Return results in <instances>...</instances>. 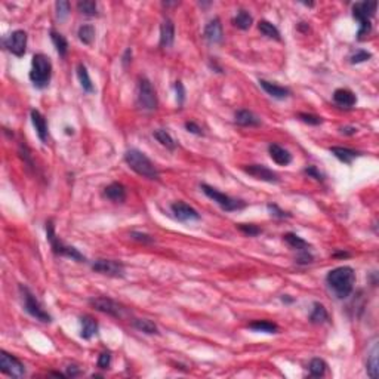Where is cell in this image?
I'll list each match as a JSON object with an SVG mask.
<instances>
[{"label":"cell","mask_w":379,"mask_h":379,"mask_svg":"<svg viewBox=\"0 0 379 379\" xmlns=\"http://www.w3.org/2000/svg\"><path fill=\"white\" fill-rule=\"evenodd\" d=\"M55 8H57V18L60 21H64L68 17V12H70V2L60 0V2L55 3Z\"/></svg>","instance_id":"74e56055"},{"label":"cell","mask_w":379,"mask_h":379,"mask_svg":"<svg viewBox=\"0 0 379 379\" xmlns=\"http://www.w3.org/2000/svg\"><path fill=\"white\" fill-rule=\"evenodd\" d=\"M234 120L240 126L253 127L261 125V119L258 116H255L252 111H249V110H239L236 113V116H234Z\"/></svg>","instance_id":"7402d4cb"},{"label":"cell","mask_w":379,"mask_h":379,"mask_svg":"<svg viewBox=\"0 0 379 379\" xmlns=\"http://www.w3.org/2000/svg\"><path fill=\"white\" fill-rule=\"evenodd\" d=\"M205 39L209 42V43H221L222 39H224V33H222V24L220 18H214L208 23V26L205 27Z\"/></svg>","instance_id":"9a60e30c"},{"label":"cell","mask_w":379,"mask_h":379,"mask_svg":"<svg viewBox=\"0 0 379 379\" xmlns=\"http://www.w3.org/2000/svg\"><path fill=\"white\" fill-rule=\"evenodd\" d=\"M326 369H327V364L323 358H313L308 364V370H310V375L314 376V378H320L326 373Z\"/></svg>","instance_id":"d6a6232c"},{"label":"cell","mask_w":379,"mask_h":379,"mask_svg":"<svg viewBox=\"0 0 379 379\" xmlns=\"http://www.w3.org/2000/svg\"><path fill=\"white\" fill-rule=\"evenodd\" d=\"M52 77V63L48 55L36 54L33 57L30 80L37 89H43L49 85Z\"/></svg>","instance_id":"3957f363"},{"label":"cell","mask_w":379,"mask_h":379,"mask_svg":"<svg viewBox=\"0 0 379 379\" xmlns=\"http://www.w3.org/2000/svg\"><path fill=\"white\" fill-rule=\"evenodd\" d=\"M77 77H79V82H80V85H82V89H83L86 94H94V83H92V80H91V76H89V71H88L86 65H83V64H79V65H77Z\"/></svg>","instance_id":"cb8c5ba5"},{"label":"cell","mask_w":379,"mask_h":379,"mask_svg":"<svg viewBox=\"0 0 379 379\" xmlns=\"http://www.w3.org/2000/svg\"><path fill=\"white\" fill-rule=\"evenodd\" d=\"M0 370L11 378H23L26 375V366L12 354L0 351Z\"/></svg>","instance_id":"9c48e42d"},{"label":"cell","mask_w":379,"mask_h":379,"mask_svg":"<svg viewBox=\"0 0 379 379\" xmlns=\"http://www.w3.org/2000/svg\"><path fill=\"white\" fill-rule=\"evenodd\" d=\"M333 101L336 105H339L341 108H351L355 105L357 102V98L354 92H351L349 89H345V88H341V89H336L333 92Z\"/></svg>","instance_id":"ac0fdd59"},{"label":"cell","mask_w":379,"mask_h":379,"mask_svg":"<svg viewBox=\"0 0 379 379\" xmlns=\"http://www.w3.org/2000/svg\"><path fill=\"white\" fill-rule=\"evenodd\" d=\"M267 208H268V211L271 212V217H274V218L284 220V218H290V217H292L290 214H287V212H284L283 209H280L277 205H268Z\"/></svg>","instance_id":"7bdbcfd3"},{"label":"cell","mask_w":379,"mask_h":379,"mask_svg":"<svg viewBox=\"0 0 379 379\" xmlns=\"http://www.w3.org/2000/svg\"><path fill=\"white\" fill-rule=\"evenodd\" d=\"M46 237H48V240H49V243H51V248H52V251H54L55 255L70 258V259L77 261V262H85V261H86V258L79 252L76 248L64 245L63 242L60 240V237H57L54 222L51 221V220L46 222Z\"/></svg>","instance_id":"5b68a950"},{"label":"cell","mask_w":379,"mask_h":379,"mask_svg":"<svg viewBox=\"0 0 379 379\" xmlns=\"http://www.w3.org/2000/svg\"><path fill=\"white\" fill-rule=\"evenodd\" d=\"M136 102L145 111H154L157 108V94L153 88L151 82L147 77H141L138 80V91H136Z\"/></svg>","instance_id":"ba28073f"},{"label":"cell","mask_w":379,"mask_h":379,"mask_svg":"<svg viewBox=\"0 0 379 379\" xmlns=\"http://www.w3.org/2000/svg\"><path fill=\"white\" fill-rule=\"evenodd\" d=\"M249 329L255 332H264V333H277L279 326L276 323H271L268 320H256L249 324Z\"/></svg>","instance_id":"4316f807"},{"label":"cell","mask_w":379,"mask_h":379,"mask_svg":"<svg viewBox=\"0 0 379 379\" xmlns=\"http://www.w3.org/2000/svg\"><path fill=\"white\" fill-rule=\"evenodd\" d=\"M125 161L127 166L135 170L138 175L148 178V179H158V169L156 164L147 157L142 151L136 150V148H130L125 153Z\"/></svg>","instance_id":"7a4b0ae2"},{"label":"cell","mask_w":379,"mask_h":379,"mask_svg":"<svg viewBox=\"0 0 379 379\" xmlns=\"http://www.w3.org/2000/svg\"><path fill=\"white\" fill-rule=\"evenodd\" d=\"M51 40L57 49V52L60 54V57H65L68 52V42L64 37L61 33H58L57 30H51Z\"/></svg>","instance_id":"83f0119b"},{"label":"cell","mask_w":379,"mask_h":379,"mask_svg":"<svg viewBox=\"0 0 379 379\" xmlns=\"http://www.w3.org/2000/svg\"><path fill=\"white\" fill-rule=\"evenodd\" d=\"M299 120H302L304 123L307 125H311V126H318L323 123V119L320 116H316V114H308V113H299L298 114Z\"/></svg>","instance_id":"ab89813d"},{"label":"cell","mask_w":379,"mask_h":379,"mask_svg":"<svg viewBox=\"0 0 379 379\" xmlns=\"http://www.w3.org/2000/svg\"><path fill=\"white\" fill-rule=\"evenodd\" d=\"M175 40V24L172 20L166 18L160 26V46L170 48Z\"/></svg>","instance_id":"2e32d148"},{"label":"cell","mask_w":379,"mask_h":379,"mask_svg":"<svg viewBox=\"0 0 379 379\" xmlns=\"http://www.w3.org/2000/svg\"><path fill=\"white\" fill-rule=\"evenodd\" d=\"M237 228H239L243 234H246V236H249V237H255V236H258V234L262 233V230H261L258 225H253V224H239Z\"/></svg>","instance_id":"f35d334b"},{"label":"cell","mask_w":379,"mask_h":379,"mask_svg":"<svg viewBox=\"0 0 379 379\" xmlns=\"http://www.w3.org/2000/svg\"><path fill=\"white\" fill-rule=\"evenodd\" d=\"M243 170L251 175L253 178L264 181V182H270V184H277L280 181L279 175L276 172H273L271 169H268L264 164H249V166H243Z\"/></svg>","instance_id":"4fadbf2b"},{"label":"cell","mask_w":379,"mask_h":379,"mask_svg":"<svg viewBox=\"0 0 379 379\" xmlns=\"http://www.w3.org/2000/svg\"><path fill=\"white\" fill-rule=\"evenodd\" d=\"M111 364V352L110 351H104L99 354L98 357V367L99 369H108Z\"/></svg>","instance_id":"b9f144b4"},{"label":"cell","mask_w":379,"mask_h":379,"mask_svg":"<svg viewBox=\"0 0 379 379\" xmlns=\"http://www.w3.org/2000/svg\"><path fill=\"white\" fill-rule=\"evenodd\" d=\"M89 304L96 311H101V313L111 317H122L123 314V307L119 302H116L114 299L107 298V296L92 298V299H89Z\"/></svg>","instance_id":"8fae6325"},{"label":"cell","mask_w":379,"mask_h":379,"mask_svg":"<svg viewBox=\"0 0 379 379\" xmlns=\"http://www.w3.org/2000/svg\"><path fill=\"white\" fill-rule=\"evenodd\" d=\"M154 138L157 139L158 142L163 145V147H166L167 150H170V151H173L175 148H176V142H175V139L169 135V132H166L164 129H157V130H154Z\"/></svg>","instance_id":"4dcf8cb0"},{"label":"cell","mask_w":379,"mask_h":379,"mask_svg":"<svg viewBox=\"0 0 379 379\" xmlns=\"http://www.w3.org/2000/svg\"><path fill=\"white\" fill-rule=\"evenodd\" d=\"M370 58H372V54H370V52L360 49V51H357V52L351 57V64L364 63V61H367V60H370Z\"/></svg>","instance_id":"60d3db41"},{"label":"cell","mask_w":379,"mask_h":379,"mask_svg":"<svg viewBox=\"0 0 379 379\" xmlns=\"http://www.w3.org/2000/svg\"><path fill=\"white\" fill-rule=\"evenodd\" d=\"M259 85L267 94L273 96V98H276V99H284V98H287L290 95V91L287 88L279 86L276 83H271V82H267V80H262V79L259 80Z\"/></svg>","instance_id":"603a6c76"},{"label":"cell","mask_w":379,"mask_h":379,"mask_svg":"<svg viewBox=\"0 0 379 379\" xmlns=\"http://www.w3.org/2000/svg\"><path fill=\"white\" fill-rule=\"evenodd\" d=\"M284 242L292 248V249H295V251H298V252H301V251H310V245H308V242H305L304 239H301L299 236H296V234H293V233H287V234H284L283 236Z\"/></svg>","instance_id":"484cf974"},{"label":"cell","mask_w":379,"mask_h":379,"mask_svg":"<svg viewBox=\"0 0 379 379\" xmlns=\"http://www.w3.org/2000/svg\"><path fill=\"white\" fill-rule=\"evenodd\" d=\"M79 373H80V370L76 369V366H70V367H68V372H67V376H71V378H73V376H77Z\"/></svg>","instance_id":"681fc988"},{"label":"cell","mask_w":379,"mask_h":379,"mask_svg":"<svg viewBox=\"0 0 379 379\" xmlns=\"http://www.w3.org/2000/svg\"><path fill=\"white\" fill-rule=\"evenodd\" d=\"M92 270L99 274H107L111 277H123L125 265L114 259H96L92 264Z\"/></svg>","instance_id":"7c38bea8"},{"label":"cell","mask_w":379,"mask_h":379,"mask_svg":"<svg viewBox=\"0 0 379 379\" xmlns=\"http://www.w3.org/2000/svg\"><path fill=\"white\" fill-rule=\"evenodd\" d=\"M3 45L15 57H24L26 48H27V33L24 30L12 32L3 40Z\"/></svg>","instance_id":"30bf717a"},{"label":"cell","mask_w":379,"mask_h":379,"mask_svg":"<svg viewBox=\"0 0 379 379\" xmlns=\"http://www.w3.org/2000/svg\"><path fill=\"white\" fill-rule=\"evenodd\" d=\"M32 122L36 132H37L39 139L42 142H46L48 141V122H46L45 116L39 110H32Z\"/></svg>","instance_id":"e0dca14e"},{"label":"cell","mask_w":379,"mask_h":379,"mask_svg":"<svg viewBox=\"0 0 379 379\" xmlns=\"http://www.w3.org/2000/svg\"><path fill=\"white\" fill-rule=\"evenodd\" d=\"M130 237H132L133 240L141 242V243H153V237H151V236H148V234H145V233L132 231V233H130Z\"/></svg>","instance_id":"f6af8a7d"},{"label":"cell","mask_w":379,"mask_h":379,"mask_svg":"<svg viewBox=\"0 0 379 379\" xmlns=\"http://www.w3.org/2000/svg\"><path fill=\"white\" fill-rule=\"evenodd\" d=\"M129 55L132 57V51H130V49H126V52H125V57H123V64H125V65H126L129 61H130V60H129Z\"/></svg>","instance_id":"816d5d0a"},{"label":"cell","mask_w":379,"mask_h":379,"mask_svg":"<svg viewBox=\"0 0 379 379\" xmlns=\"http://www.w3.org/2000/svg\"><path fill=\"white\" fill-rule=\"evenodd\" d=\"M80 324H82V330H80V336L86 341H89L91 338H94L98 333V323L94 317L91 316H82L80 317Z\"/></svg>","instance_id":"44dd1931"},{"label":"cell","mask_w":379,"mask_h":379,"mask_svg":"<svg viewBox=\"0 0 379 379\" xmlns=\"http://www.w3.org/2000/svg\"><path fill=\"white\" fill-rule=\"evenodd\" d=\"M252 23V15H251L249 12H246V11H239L237 15L233 18V24H234L237 29H240V30H248V29H251Z\"/></svg>","instance_id":"f1b7e54d"},{"label":"cell","mask_w":379,"mask_h":379,"mask_svg":"<svg viewBox=\"0 0 379 379\" xmlns=\"http://www.w3.org/2000/svg\"><path fill=\"white\" fill-rule=\"evenodd\" d=\"M20 292L23 295V302H24V310L30 314L32 317H34L36 320L42 321V323H51L52 321V317L51 314L42 307V304L39 302V299L34 296L32 290L26 286H20Z\"/></svg>","instance_id":"52a82bcc"},{"label":"cell","mask_w":379,"mask_h":379,"mask_svg":"<svg viewBox=\"0 0 379 379\" xmlns=\"http://www.w3.org/2000/svg\"><path fill=\"white\" fill-rule=\"evenodd\" d=\"M326 284L329 290L338 298L345 299L351 295L354 284H355V273L351 267H338L327 273L326 276Z\"/></svg>","instance_id":"6da1fadb"},{"label":"cell","mask_w":379,"mask_h":379,"mask_svg":"<svg viewBox=\"0 0 379 379\" xmlns=\"http://www.w3.org/2000/svg\"><path fill=\"white\" fill-rule=\"evenodd\" d=\"M304 172H305L308 176H311V178L317 179V181H323V179H324V178H323V175L320 173V170L317 169L316 166H308Z\"/></svg>","instance_id":"7dc6e473"},{"label":"cell","mask_w":379,"mask_h":379,"mask_svg":"<svg viewBox=\"0 0 379 379\" xmlns=\"http://www.w3.org/2000/svg\"><path fill=\"white\" fill-rule=\"evenodd\" d=\"M268 153H270V157L280 166H287L292 161V154L286 148L277 145V144H270L268 145Z\"/></svg>","instance_id":"ffe728a7"},{"label":"cell","mask_w":379,"mask_h":379,"mask_svg":"<svg viewBox=\"0 0 379 379\" xmlns=\"http://www.w3.org/2000/svg\"><path fill=\"white\" fill-rule=\"evenodd\" d=\"M314 259V256L310 253V251H301L296 256V264H301V265H307V264H311Z\"/></svg>","instance_id":"ee69618b"},{"label":"cell","mask_w":379,"mask_h":379,"mask_svg":"<svg viewBox=\"0 0 379 379\" xmlns=\"http://www.w3.org/2000/svg\"><path fill=\"white\" fill-rule=\"evenodd\" d=\"M329 151L338 160H341L342 163H347V164H349L354 158L360 156L358 151H354V150H349V148H344V147H330Z\"/></svg>","instance_id":"d4e9b609"},{"label":"cell","mask_w":379,"mask_h":379,"mask_svg":"<svg viewBox=\"0 0 379 379\" xmlns=\"http://www.w3.org/2000/svg\"><path fill=\"white\" fill-rule=\"evenodd\" d=\"M170 209H172L173 217H175L178 221L189 222L199 221V220H200V214H199L194 208H191L189 205L184 203V202H175V203H172Z\"/></svg>","instance_id":"5bb4252c"},{"label":"cell","mask_w":379,"mask_h":379,"mask_svg":"<svg viewBox=\"0 0 379 379\" xmlns=\"http://www.w3.org/2000/svg\"><path fill=\"white\" fill-rule=\"evenodd\" d=\"M366 370H367V375L372 379H375L378 376V347L375 345L372 354L369 355V360H367V364H366Z\"/></svg>","instance_id":"e575fe53"},{"label":"cell","mask_w":379,"mask_h":379,"mask_svg":"<svg viewBox=\"0 0 379 379\" xmlns=\"http://www.w3.org/2000/svg\"><path fill=\"white\" fill-rule=\"evenodd\" d=\"M133 327L138 329L142 333H147V335L158 333L157 326L151 320H148V318H136V320H133Z\"/></svg>","instance_id":"f546056e"},{"label":"cell","mask_w":379,"mask_h":379,"mask_svg":"<svg viewBox=\"0 0 379 379\" xmlns=\"http://www.w3.org/2000/svg\"><path fill=\"white\" fill-rule=\"evenodd\" d=\"M77 36H79L80 42H83L85 45H91V43L94 42V39H95L94 26H89V24H86V26H82V27L79 29V33H77Z\"/></svg>","instance_id":"d590c367"},{"label":"cell","mask_w":379,"mask_h":379,"mask_svg":"<svg viewBox=\"0 0 379 379\" xmlns=\"http://www.w3.org/2000/svg\"><path fill=\"white\" fill-rule=\"evenodd\" d=\"M104 196L114 203H123L126 200V188L120 182H113L108 187H105Z\"/></svg>","instance_id":"d6986e66"},{"label":"cell","mask_w":379,"mask_h":379,"mask_svg":"<svg viewBox=\"0 0 379 379\" xmlns=\"http://www.w3.org/2000/svg\"><path fill=\"white\" fill-rule=\"evenodd\" d=\"M200 188L211 200H214L217 205H220V208L225 212H236V211H242V209L246 208V202L233 199V197L224 194V193L211 187V185H208V184H202Z\"/></svg>","instance_id":"8992f818"},{"label":"cell","mask_w":379,"mask_h":379,"mask_svg":"<svg viewBox=\"0 0 379 379\" xmlns=\"http://www.w3.org/2000/svg\"><path fill=\"white\" fill-rule=\"evenodd\" d=\"M77 9L80 14L86 15V17H95L98 14V6L95 2H91V0H83V2H79L77 3Z\"/></svg>","instance_id":"8d00e7d4"},{"label":"cell","mask_w":379,"mask_h":379,"mask_svg":"<svg viewBox=\"0 0 379 379\" xmlns=\"http://www.w3.org/2000/svg\"><path fill=\"white\" fill-rule=\"evenodd\" d=\"M376 2H358L352 6V17L358 21L360 29L357 33V39L363 40L369 33L372 32V23L370 18L376 12Z\"/></svg>","instance_id":"277c9868"},{"label":"cell","mask_w":379,"mask_h":379,"mask_svg":"<svg viewBox=\"0 0 379 379\" xmlns=\"http://www.w3.org/2000/svg\"><path fill=\"white\" fill-rule=\"evenodd\" d=\"M258 29H259V32L262 33L264 36H267V37H270V39H274V40H280V32H279V29H277L274 24H271L270 21H259Z\"/></svg>","instance_id":"836d02e7"},{"label":"cell","mask_w":379,"mask_h":379,"mask_svg":"<svg viewBox=\"0 0 379 379\" xmlns=\"http://www.w3.org/2000/svg\"><path fill=\"white\" fill-rule=\"evenodd\" d=\"M185 129L188 130L189 133H194V135H203V130H202V127L199 126L197 123H194V122H187L185 123Z\"/></svg>","instance_id":"c3c4849f"},{"label":"cell","mask_w":379,"mask_h":379,"mask_svg":"<svg viewBox=\"0 0 379 379\" xmlns=\"http://www.w3.org/2000/svg\"><path fill=\"white\" fill-rule=\"evenodd\" d=\"M327 320H329V314H327L326 308L320 302H314L313 311L310 314V321L314 323V324H321V323H324Z\"/></svg>","instance_id":"1f68e13d"},{"label":"cell","mask_w":379,"mask_h":379,"mask_svg":"<svg viewBox=\"0 0 379 379\" xmlns=\"http://www.w3.org/2000/svg\"><path fill=\"white\" fill-rule=\"evenodd\" d=\"M341 132H342V133H347V135H354V133H355V127H342Z\"/></svg>","instance_id":"f907efd6"},{"label":"cell","mask_w":379,"mask_h":379,"mask_svg":"<svg viewBox=\"0 0 379 379\" xmlns=\"http://www.w3.org/2000/svg\"><path fill=\"white\" fill-rule=\"evenodd\" d=\"M175 91H176V99H178V105H182L184 104V99H185V88L181 82H176L175 83Z\"/></svg>","instance_id":"bcb514c9"}]
</instances>
